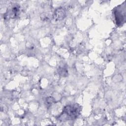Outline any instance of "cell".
<instances>
[{
	"mask_svg": "<svg viewBox=\"0 0 126 126\" xmlns=\"http://www.w3.org/2000/svg\"><path fill=\"white\" fill-rule=\"evenodd\" d=\"M81 106L77 103L65 106L58 119L61 121L74 120L78 117L81 112Z\"/></svg>",
	"mask_w": 126,
	"mask_h": 126,
	"instance_id": "1",
	"label": "cell"
},
{
	"mask_svg": "<svg viewBox=\"0 0 126 126\" xmlns=\"http://www.w3.org/2000/svg\"><path fill=\"white\" fill-rule=\"evenodd\" d=\"M113 14L117 26L119 27L122 26L125 23L126 19V5L125 3L124 2L115 7L114 9Z\"/></svg>",
	"mask_w": 126,
	"mask_h": 126,
	"instance_id": "2",
	"label": "cell"
},
{
	"mask_svg": "<svg viewBox=\"0 0 126 126\" xmlns=\"http://www.w3.org/2000/svg\"><path fill=\"white\" fill-rule=\"evenodd\" d=\"M20 10V6L16 4H12L7 9L6 12L3 15V18L5 19H13L17 17Z\"/></svg>",
	"mask_w": 126,
	"mask_h": 126,
	"instance_id": "3",
	"label": "cell"
},
{
	"mask_svg": "<svg viewBox=\"0 0 126 126\" xmlns=\"http://www.w3.org/2000/svg\"><path fill=\"white\" fill-rule=\"evenodd\" d=\"M66 13L65 10L63 7L57 8L53 15V18L55 21H60L65 17Z\"/></svg>",
	"mask_w": 126,
	"mask_h": 126,
	"instance_id": "4",
	"label": "cell"
},
{
	"mask_svg": "<svg viewBox=\"0 0 126 126\" xmlns=\"http://www.w3.org/2000/svg\"><path fill=\"white\" fill-rule=\"evenodd\" d=\"M58 72L59 74L63 77L66 76L67 75V69L64 65L62 66H59L58 69Z\"/></svg>",
	"mask_w": 126,
	"mask_h": 126,
	"instance_id": "5",
	"label": "cell"
},
{
	"mask_svg": "<svg viewBox=\"0 0 126 126\" xmlns=\"http://www.w3.org/2000/svg\"><path fill=\"white\" fill-rule=\"evenodd\" d=\"M54 102V99L52 97H48L46 98L45 102L47 103V106H51Z\"/></svg>",
	"mask_w": 126,
	"mask_h": 126,
	"instance_id": "6",
	"label": "cell"
},
{
	"mask_svg": "<svg viewBox=\"0 0 126 126\" xmlns=\"http://www.w3.org/2000/svg\"><path fill=\"white\" fill-rule=\"evenodd\" d=\"M45 13H42L41 16H40V18H41V19L42 20H43V21H45V20H48V16H47V14L45 15Z\"/></svg>",
	"mask_w": 126,
	"mask_h": 126,
	"instance_id": "7",
	"label": "cell"
}]
</instances>
